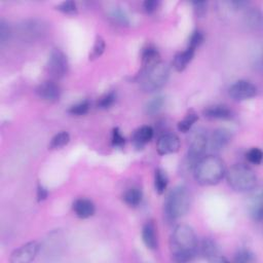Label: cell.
Wrapping results in <instances>:
<instances>
[{"mask_svg": "<svg viewBox=\"0 0 263 263\" xmlns=\"http://www.w3.org/2000/svg\"><path fill=\"white\" fill-rule=\"evenodd\" d=\"M55 8L66 14H74L77 12V6L74 1H65L55 6Z\"/></svg>", "mask_w": 263, "mask_h": 263, "instance_id": "34", "label": "cell"}, {"mask_svg": "<svg viewBox=\"0 0 263 263\" xmlns=\"http://www.w3.org/2000/svg\"><path fill=\"white\" fill-rule=\"evenodd\" d=\"M109 15H110V18L115 23V24H118L119 26H127L129 24V21H128V17L127 15L125 14V12L120 9V8H113L110 12H109Z\"/></svg>", "mask_w": 263, "mask_h": 263, "instance_id": "28", "label": "cell"}, {"mask_svg": "<svg viewBox=\"0 0 263 263\" xmlns=\"http://www.w3.org/2000/svg\"><path fill=\"white\" fill-rule=\"evenodd\" d=\"M124 142H125V139L121 135L119 128L118 127L113 128V130H112V145L116 146V147H121L122 145H124Z\"/></svg>", "mask_w": 263, "mask_h": 263, "instance_id": "38", "label": "cell"}, {"mask_svg": "<svg viewBox=\"0 0 263 263\" xmlns=\"http://www.w3.org/2000/svg\"><path fill=\"white\" fill-rule=\"evenodd\" d=\"M89 109V102L88 100H83L73 106H71L68 110V112L72 115H76V116H80V115H84L87 113Z\"/></svg>", "mask_w": 263, "mask_h": 263, "instance_id": "29", "label": "cell"}, {"mask_svg": "<svg viewBox=\"0 0 263 263\" xmlns=\"http://www.w3.org/2000/svg\"><path fill=\"white\" fill-rule=\"evenodd\" d=\"M40 246L37 241H29L16 250H14L10 257L12 263H29L35 259L39 252Z\"/></svg>", "mask_w": 263, "mask_h": 263, "instance_id": "8", "label": "cell"}, {"mask_svg": "<svg viewBox=\"0 0 263 263\" xmlns=\"http://www.w3.org/2000/svg\"><path fill=\"white\" fill-rule=\"evenodd\" d=\"M45 25L37 20L24 22L18 27V35L24 40H35L45 33Z\"/></svg>", "mask_w": 263, "mask_h": 263, "instance_id": "11", "label": "cell"}, {"mask_svg": "<svg viewBox=\"0 0 263 263\" xmlns=\"http://www.w3.org/2000/svg\"><path fill=\"white\" fill-rule=\"evenodd\" d=\"M153 128L148 125H143L136 129L132 137L135 147H137L138 149L143 148L153 138Z\"/></svg>", "mask_w": 263, "mask_h": 263, "instance_id": "18", "label": "cell"}, {"mask_svg": "<svg viewBox=\"0 0 263 263\" xmlns=\"http://www.w3.org/2000/svg\"><path fill=\"white\" fill-rule=\"evenodd\" d=\"M104 50H105V41L101 36H97L91 52L89 53V60L98 59L104 52Z\"/></svg>", "mask_w": 263, "mask_h": 263, "instance_id": "30", "label": "cell"}, {"mask_svg": "<svg viewBox=\"0 0 263 263\" xmlns=\"http://www.w3.org/2000/svg\"><path fill=\"white\" fill-rule=\"evenodd\" d=\"M170 77V68L164 63H158L143 76H141V88L146 92H153L160 89L167 82Z\"/></svg>", "mask_w": 263, "mask_h": 263, "instance_id": "5", "label": "cell"}, {"mask_svg": "<svg viewBox=\"0 0 263 263\" xmlns=\"http://www.w3.org/2000/svg\"><path fill=\"white\" fill-rule=\"evenodd\" d=\"M225 175L228 184L235 191L248 192L255 189L257 186V176L247 164H233Z\"/></svg>", "mask_w": 263, "mask_h": 263, "instance_id": "4", "label": "cell"}, {"mask_svg": "<svg viewBox=\"0 0 263 263\" xmlns=\"http://www.w3.org/2000/svg\"><path fill=\"white\" fill-rule=\"evenodd\" d=\"M197 119H198L197 114H196L194 111L190 110V111L185 115V117H184L181 121H179V123H178V129H179L180 132H182V133H187V132L192 127V125L197 121Z\"/></svg>", "mask_w": 263, "mask_h": 263, "instance_id": "25", "label": "cell"}, {"mask_svg": "<svg viewBox=\"0 0 263 263\" xmlns=\"http://www.w3.org/2000/svg\"><path fill=\"white\" fill-rule=\"evenodd\" d=\"M47 190L40 184H38V187H37V200L38 201H41V200H44L46 197H47Z\"/></svg>", "mask_w": 263, "mask_h": 263, "instance_id": "40", "label": "cell"}, {"mask_svg": "<svg viewBox=\"0 0 263 263\" xmlns=\"http://www.w3.org/2000/svg\"><path fill=\"white\" fill-rule=\"evenodd\" d=\"M262 151L259 148H252L247 153V159L253 164H260L262 161Z\"/></svg>", "mask_w": 263, "mask_h": 263, "instance_id": "35", "label": "cell"}, {"mask_svg": "<svg viewBox=\"0 0 263 263\" xmlns=\"http://www.w3.org/2000/svg\"><path fill=\"white\" fill-rule=\"evenodd\" d=\"M159 5V2L158 1H155V0H147L143 3V7H144V10L147 12V13H152L153 11L156 10V8L158 7Z\"/></svg>", "mask_w": 263, "mask_h": 263, "instance_id": "39", "label": "cell"}, {"mask_svg": "<svg viewBox=\"0 0 263 263\" xmlns=\"http://www.w3.org/2000/svg\"><path fill=\"white\" fill-rule=\"evenodd\" d=\"M73 211L77 217L86 219L95 214V204L89 199L79 198L73 202Z\"/></svg>", "mask_w": 263, "mask_h": 263, "instance_id": "17", "label": "cell"}, {"mask_svg": "<svg viewBox=\"0 0 263 263\" xmlns=\"http://www.w3.org/2000/svg\"><path fill=\"white\" fill-rule=\"evenodd\" d=\"M245 25L252 30H259L262 27V14L257 8H249L243 13Z\"/></svg>", "mask_w": 263, "mask_h": 263, "instance_id": "20", "label": "cell"}, {"mask_svg": "<svg viewBox=\"0 0 263 263\" xmlns=\"http://www.w3.org/2000/svg\"><path fill=\"white\" fill-rule=\"evenodd\" d=\"M180 148V140L175 134H163L157 140L156 150L159 155L175 153Z\"/></svg>", "mask_w": 263, "mask_h": 263, "instance_id": "13", "label": "cell"}, {"mask_svg": "<svg viewBox=\"0 0 263 263\" xmlns=\"http://www.w3.org/2000/svg\"><path fill=\"white\" fill-rule=\"evenodd\" d=\"M197 251H199L200 255H202V257L206 259L209 262H213V263L227 262V259L220 254L219 246L217 245V242L210 237H205L201 240L199 247L197 246Z\"/></svg>", "mask_w": 263, "mask_h": 263, "instance_id": "9", "label": "cell"}, {"mask_svg": "<svg viewBox=\"0 0 263 263\" xmlns=\"http://www.w3.org/2000/svg\"><path fill=\"white\" fill-rule=\"evenodd\" d=\"M250 215L252 216V218L257 221L260 222L262 220V195L261 192H258V194H255L250 202Z\"/></svg>", "mask_w": 263, "mask_h": 263, "instance_id": "23", "label": "cell"}, {"mask_svg": "<svg viewBox=\"0 0 263 263\" xmlns=\"http://www.w3.org/2000/svg\"><path fill=\"white\" fill-rule=\"evenodd\" d=\"M115 98H116V96H115V93L113 91H109V92L105 93L98 101V104H97L98 108H100V109H108V108H110L113 105V103L115 102Z\"/></svg>", "mask_w": 263, "mask_h": 263, "instance_id": "31", "label": "cell"}, {"mask_svg": "<svg viewBox=\"0 0 263 263\" xmlns=\"http://www.w3.org/2000/svg\"><path fill=\"white\" fill-rule=\"evenodd\" d=\"M208 148V136L203 132H198L192 137L188 152H187V163L191 168L194 167L196 162L203 157L204 152Z\"/></svg>", "mask_w": 263, "mask_h": 263, "instance_id": "6", "label": "cell"}, {"mask_svg": "<svg viewBox=\"0 0 263 263\" xmlns=\"http://www.w3.org/2000/svg\"><path fill=\"white\" fill-rule=\"evenodd\" d=\"M203 115L211 119H230L232 117L231 110L224 105H214L203 110Z\"/></svg>", "mask_w": 263, "mask_h": 263, "instance_id": "19", "label": "cell"}, {"mask_svg": "<svg viewBox=\"0 0 263 263\" xmlns=\"http://www.w3.org/2000/svg\"><path fill=\"white\" fill-rule=\"evenodd\" d=\"M194 52H195V50H194V49H191V48H189V47H187L184 51L178 52V53L175 55L174 61H173V66H174V68H175L178 72L183 71V70L187 67V65L191 62V60L193 59Z\"/></svg>", "mask_w": 263, "mask_h": 263, "instance_id": "21", "label": "cell"}, {"mask_svg": "<svg viewBox=\"0 0 263 263\" xmlns=\"http://www.w3.org/2000/svg\"><path fill=\"white\" fill-rule=\"evenodd\" d=\"M192 202L191 191L186 186H177L167 194L164 201V217L173 222L183 217L190 209Z\"/></svg>", "mask_w": 263, "mask_h": 263, "instance_id": "3", "label": "cell"}, {"mask_svg": "<svg viewBox=\"0 0 263 263\" xmlns=\"http://www.w3.org/2000/svg\"><path fill=\"white\" fill-rule=\"evenodd\" d=\"M192 4H193V10L196 16L202 17L206 13L208 3L205 1H195Z\"/></svg>", "mask_w": 263, "mask_h": 263, "instance_id": "37", "label": "cell"}, {"mask_svg": "<svg viewBox=\"0 0 263 263\" xmlns=\"http://www.w3.org/2000/svg\"><path fill=\"white\" fill-rule=\"evenodd\" d=\"M142 238L149 250H155L158 246L156 226L153 221H147L142 229Z\"/></svg>", "mask_w": 263, "mask_h": 263, "instance_id": "16", "label": "cell"}, {"mask_svg": "<svg viewBox=\"0 0 263 263\" xmlns=\"http://www.w3.org/2000/svg\"><path fill=\"white\" fill-rule=\"evenodd\" d=\"M197 238L192 227L186 224L177 225L170 238L172 256L177 262L191 261L197 253Z\"/></svg>", "mask_w": 263, "mask_h": 263, "instance_id": "1", "label": "cell"}, {"mask_svg": "<svg viewBox=\"0 0 263 263\" xmlns=\"http://www.w3.org/2000/svg\"><path fill=\"white\" fill-rule=\"evenodd\" d=\"M46 69L48 74L55 79H60L66 75L68 72V59L67 55L59 48L51 50Z\"/></svg>", "mask_w": 263, "mask_h": 263, "instance_id": "7", "label": "cell"}, {"mask_svg": "<svg viewBox=\"0 0 263 263\" xmlns=\"http://www.w3.org/2000/svg\"><path fill=\"white\" fill-rule=\"evenodd\" d=\"M122 199L127 205L135 208L139 205L142 200V190L137 186H133L124 191Z\"/></svg>", "mask_w": 263, "mask_h": 263, "instance_id": "22", "label": "cell"}, {"mask_svg": "<svg viewBox=\"0 0 263 263\" xmlns=\"http://www.w3.org/2000/svg\"><path fill=\"white\" fill-rule=\"evenodd\" d=\"M36 93L39 98L47 102H55L60 99V86L52 80H46L36 87Z\"/></svg>", "mask_w": 263, "mask_h": 263, "instance_id": "15", "label": "cell"}, {"mask_svg": "<svg viewBox=\"0 0 263 263\" xmlns=\"http://www.w3.org/2000/svg\"><path fill=\"white\" fill-rule=\"evenodd\" d=\"M70 141V135L67 132H61L58 133L57 135L53 136L51 139L48 148L53 150V149H61L64 146H66Z\"/></svg>", "mask_w": 263, "mask_h": 263, "instance_id": "26", "label": "cell"}, {"mask_svg": "<svg viewBox=\"0 0 263 263\" xmlns=\"http://www.w3.org/2000/svg\"><path fill=\"white\" fill-rule=\"evenodd\" d=\"M231 133L226 128H218L208 137V148L212 153H219L231 141Z\"/></svg>", "mask_w": 263, "mask_h": 263, "instance_id": "12", "label": "cell"}, {"mask_svg": "<svg viewBox=\"0 0 263 263\" xmlns=\"http://www.w3.org/2000/svg\"><path fill=\"white\" fill-rule=\"evenodd\" d=\"M202 41H203V33L199 30H195L189 38L188 47L195 50L202 43Z\"/></svg>", "mask_w": 263, "mask_h": 263, "instance_id": "33", "label": "cell"}, {"mask_svg": "<svg viewBox=\"0 0 263 263\" xmlns=\"http://www.w3.org/2000/svg\"><path fill=\"white\" fill-rule=\"evenodd\" d=\"M229 95L235 101L249 100L257 95V87L250 81L238 80L230 86Z\"/></svg>", "mask_w": 263, "mask_h": 263, "instance_id": "10", "label": "cell"}, {"mask_svg": "<svg viewBox=\"0 0 263 263\" xmlns=\"http://www.w3.org/2000/svg\"><path fill=\"white\" fill-rule=\"evenodd\" d=\"M158 63H160V54L158 50L153 45L145 46L142 50V69L140 71L139 78Z\"/></svg>", "mask_w": 263, "mask_h": 263, "instance_id": "14", "label": "cell"}, {"mask_svg": "<svg viewBox=\"0 0 263 263\" xmlns=\"http://www.w3.org/2000/svg\"><path fill=\"white\" fill-rule=\"evenodd\" d=\"M194 178L197 183L204 186L218 184L225 176L224 161L216 155L201 157L193 167Z\"/></svg>", "mask_w": 263, "mask_h": 263, "instance_id": "2", "label": "cell"}, {"mask_svg": "<svg viewBox=\"0 0 263 263\" xmlns=\"http://www.w3.org/2000/svg\"><path fill=\"white\" fill-rule=\"evenodd\" d=\"M10 35H11V30H10L9 26L4 21H1L0 22V41H1V44H4L6 41H8Z\"/></svg>", "mask_w": 263, "mask_h": 263, "instance_id": "36", "label": "cell"}, {"mask_svg": "<svg viewBox=\"0 0 263 263\" xmlns=\"http://www.w3.org/2000/svg\"><path fill=\"white\" fill-rule=\"evenodd\" d=\"M255 260L254 254L249 250H239L234 256V262L237 263H251Z\"/></svg>", "mask_w": 263, "mask_h": 263, "instance_id": "32", "label": "cell"}, {"mask_svg": "<svg viewBox=\"0 0 263 263\" xmlns=\"http://www.w3.org/2000/svg\"><path fill=\"white\" fill-rule=\"evenodd\" d=\"M164 104V98L162 96H157L154 97L153 99H151L145 106V111L147 114L149 115H154L156 113H158L162 106Z\"/></svg>", "mask_w": 263, "mask_h": 263, "instance_id": "27", "label": "cell"}, {"mask_svg": "<svg viewBox=\"0 0 263 263\" xmlns=\"http://www.w3.org/2000/svg\"><path fill=\"white\" fill-rule=\"evenodd\" d=\"M168 184V178L165 174V172L161 168H156L154 174V186L155 190L158 194H162Z\"/></svg>", "mask_w": 263, "mask_h": 263, "instance_id": "24", "label": "cell"}]
</instances>
